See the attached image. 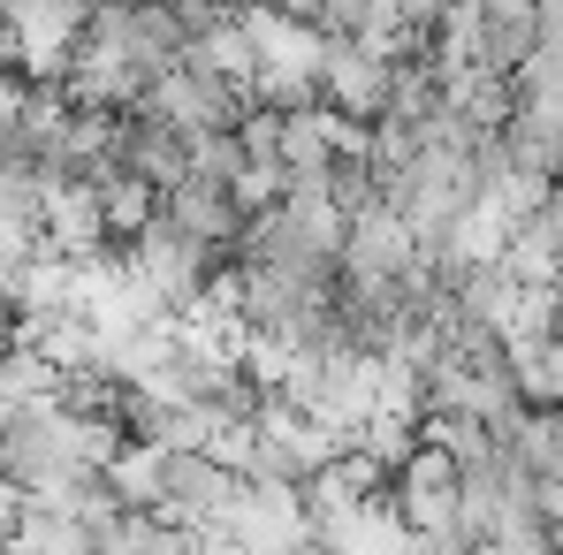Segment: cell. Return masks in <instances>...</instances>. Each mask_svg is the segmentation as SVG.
I'll return each mask as SVG.
<instances>
[{"mask_svg":"<svg viewBox=\"0 0 563 555\" xmlns=\"http://www.w3.org/2000/svg\"><path fill=\"white\" fill-rule=\"evenodd\" d=\"M510 168L526 184H563V92H518L503 114Z\"/></svg>","mask_w":563,"mask_h":555,"instance_id":"1","label":"cell"},{"mask_svg":"<svg viewBox=\"0 0 563 555\" xmlns=\"http://www.w3.org/2000/svg\"><path fill=\"white\" fill-rule=\"evenodd\" d=\"M213 8H229V15H252V8H275V0H213Z\"/></svg>","mask_w":563,"mask_h":555,"instance_id":"3","label":"cell"},{"mask_svg":"<svg viewBox=\"0 0 563 555\" xmlns=\"http://www.w3.org/2000/svg\"><path fill=\"white\" fill-rule=\"evenodd\" d=\"M15 351H23V320H15V312H8V304H0V366H8V358H15Z\"/></svg>","mask_w":563,"mask_h":555,"instance_id":"2","label":"cell"}]
</instances>
